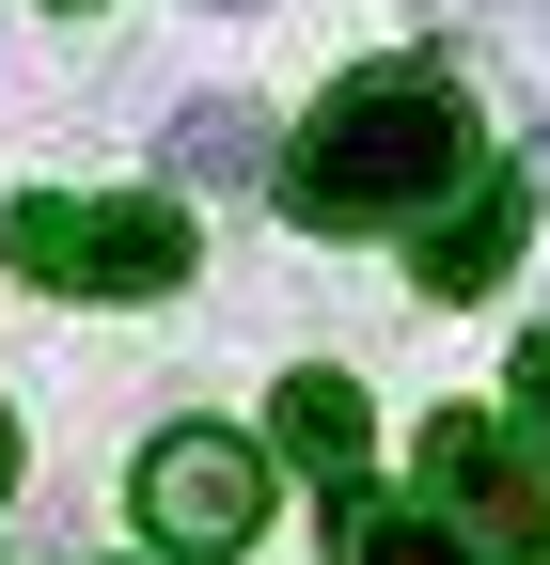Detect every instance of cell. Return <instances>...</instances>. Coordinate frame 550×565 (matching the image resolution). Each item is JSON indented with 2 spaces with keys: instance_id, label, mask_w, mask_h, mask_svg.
<instances>
[{
  "instance_id": "cell-1",
  "label": "cell",
  "mask_w": 550,
  "mask_h": 565,
  "mask_svg": "<svg viewBox=\"0 0 550 565\" xmlns=\"http://www.w3.org/2000/svg\"><path fill=\"white\" fill-rule=\"evenodd\" d=\"M456 173H472V95L441 79V63H362L347 95H315L299 158H284V204L315 236H362V221L456 204Z\"/></svg>"
},
{
  "instance_id": "cell-2",
  "label": "cell",
  "mask_w": 550,
  "mask_h": 565,
  "mask_svg": "<svg viewBox=\"0 0 550 565\" xmlns=\"http://www.w3.org/2000/svg\"><path fill=\"white\" fill-rule=\"evenodd\" d=\"M0 252H17V282H47V299H173L189 282V221L158 189H63V204H17L0 221Z\"/></svg>"
},
{
  "instance_id": "cell-3",
  "label": "cell",
  "mask_w": 550,
  "mask_h": 565,
  "mask_svg": "<svg viewBox=\"0 0 550 565\" xmlns=\"http://www.w3.org/2000/svg\"><path fill=\"white\" fill-rule=\"evenodd\" d=\"M142 519L173 534V550H252L267 534V471H252V440H221V424H173V440L142 456Z\"/></svg>"
},
{
  "instance_id": "cell-4",
  "label": "cell",
  "mask_w": 550,
  "mask_h": 565,
  "mask_svg": "<svg viewBox=\"0 0 550 565\" xmlns=\"http://www.w3.org/2000/svg\"><path fill=\"white\" fill-rule=\"evenodd\" d=\"M519 267V189L488 173V189H456L425 236H409V282H425V299H488V282Z\"/></svg>"
},
{
  "instance_id": "cell-5",
  "label": "cell",
  "mask_w": 550,
  "mask_h": 565,
  "mask_svg": "<svg viewBox=\"0 0 550 565\" xmlns=\"http://www.w3.org/2000/svg\"><path fill=\"white\" fill-rule=\"evenodd\" d=\"M284 456L315 471V503H330V519H362V487H378V424H362L347 377H284Z\"/></svg>"
},
{
  "instance_id": "cell-6",
  "label": "cell",
  "mask_w": 550,
  "mask_h": 565,
  "mask_svg": "<svg viewBox=\"0 0 550 565\" xmlns=\"http://www.w3.org/2000/svg\"><path fill=\"white\" fill-rule=\"evenodd\" d=\"M425 503H441V534H456V519H519L504 424H472V408H441V424H425Z\"/></svg>"
},
{
  "instance_id": "cell-7",
  "label": "cell",
  "mask_w": 550,
  "mask_h": 565,
  "mask_svg": "<svg viewBox=\"0 0 550 565\" xmlns=\"http://www.w3.org/2000/svg\"><path fill=\"white\" fill-rule=\"evenodd\" d=\"M158 158H173V189H252V173H267V126H252L236 95H189Z\"/></svg>"
},
{
  "instance_id": "cell-8",
  "label": "cell",
  "mask_w": 550,
  "mask_h": 565,
  "mask_svg": "<svg viewBox=\"0 0 550 565\" xmlns=\"http://www.w3.org/2000/svg\"><path fill=\"white\" fill-rule=\"evenodd\" d=\"M347 565H472V550H456L441 519H378V503H362V519H347Z\"/></svg>"
},
{
  "instance_id": "cell-9",
  "label": "cell",
  "mask_w": 550,
  "mask_h": 565,
  "mask_svg": "<svg viewBox=\"0 0 550 565\" xmlns=\"http://www.w3.org/2000/svg\"><path fill=\"white\" fill-rule=\"evenodd\" d=\"M519 424H535V440H550V330L519 345Z\"/></svg>"
},
{
  "instance_id": "cell-10",
  "label": "cell",
  "mask_w": 550,
  "mask_h": 565,
  "mask_svg": "<svg viewBox=\"0 0 550 565\" xmlns=\"http://www.w3.org/2000/svg\"><path fill=\"white\" fill-rule=\"evenodd\" d=\"M0 503H17V408H0Z\"/></svg>"
},
{
  "instance_id": "cell-11",
  "label": "cell",
  "mask_w": 550,
  "mask_h": 565,
  "mask_svg": "<svg viewBox=\"0 0 550 565\" xmlns=\"http://www.w3.org/2000/svg\"><path fill=\"white\" fill-rule=\"evenodd\" d=\"M63 17H80V0H63Z\"/></svg>"
}]
</instances>
